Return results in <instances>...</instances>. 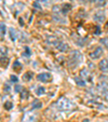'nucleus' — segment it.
I'll return each mask as SVG.
<instances>
[{"instance_id": "1", "label": "nucleus", "mask_w": 108, "mask_h": 122, "mask_svg": "<svg viewBox=\"0 0 108 122\" xmlns=\"http://www.w3.org/2000/svg\"><path fill=\"white\" fill-rule=\"evenodd\" d=\"M83 61V55L79 52V51L75 50L72 51L69 55V58H68V65L70 68H75L77 67L81 62Z\"/></svg>"}, {"instance_id": "2", "label": "nucleus", "mask_w": 108, "mask_h": 122, "mask_svg": "<svg viewBox=\"0 0 108 122\" xmlns=\"http://www.w3.org/2000/svg\"><path fill=\"white\" fill-rule=\"evenodd\" d=\"M57 108L61 109V110H71V109L75 108V104L71 101H69L68 98H65V97H62L60 101L57 102Z\"/></svg>"}, {"instance_id": "3", "label": "nucleus", "mask_w": 108, "mask_h": 122, "mask_svg": "<svg viewBox=\"0 0 108 122\" xmlns=\"http://www.w3.org/2000/svg\"><path fill=\"white\" fill-rule=\"evenodd\" d=\"M37 79L38 81H40V82H50L51 80H52V76H51V74H49V72H42V74H39L37 76Z\"/></svg>"}, {"instance_id": "4", "label": "nucleus", "mask_w": 108, "mask_h": 122, "mask_svg": "<svg viewBox=\"0 0 108 122\" xmlns=\"http://www.w3.org/2000/svg\"><path fill=\"white\" fill-rule=\"evenodd\" d=\"M102 54H103V49H102L101 46H97L93 52H91V53L89 54V56L92 58V60H97V58H99V56H102Z\"/></svg>"}, {"instance_id": "5", "label": "nucleus", "mask_w": 108, "mask_h": 122, "mask_svg": "<svg viewBox=\"0 0 108 122\" xmlns=\"http://www.w3.org/2000/svg\"><path fill=\"white\" fill-rule=\"evenodd\" d=\"M94 20L96 22H99V23H103L105 21V13L103 11H98L94 14Z\"/></svg>"}, {"instance_id": "6", "label": "nucleus", "mask_w": 108, "mask_h": 122, "mask_svg": "<svg viewBox=\"0 0 108 122\" xmlns=\"http://www.w3.org/2000/svg\"><path fill=\"white\" fill-rule=\"evenodd\" d=\"M99 69L103 72H108V60H102L99 62Z\"/></svg>"}, {"instance_id": "7", "label": "nucleus", "mask_w": 108, "mask_h": 122, "mask_svg": "<svg viewBox=\"0 0 108 122\" xmlns=\"http://www.w3.org/2000/svg\"><path fill=\"white\" fill-rule=\"evenodd\" d=\"M80 76H81V78H82L83 80H84V79H87V80H89V81L92 80V78H91V76H90V71L87 70V68H83L82 70H81Z\"/></svg>"}, {"instance_id": "8", "label": "nucleus", "mask_w": 108, "mask_h": 122, "mask_svg": "<svg viewBox=\"0 0 108 122\" xmlns=\"http://www.w3.org/2000/svg\"><path fill=\"white\" fill-rule=\"evenodd\" d=\"M36 121V115L32 112H27L24 117V122H35Z\"/></svg>"}, {"instance_id": "9", "label": "nucleus", "mask_w": 108, "mask_h": 122, "mask_svg": "<svg viewBox=\"0 0 108 122\" xmlns=\"http://www.w3.org/2000/svg\"><path fill=\"white\" fill-rule=\"evenodd\" d=\"M56 49H57L58 51H61V52H66V51L68 50V44H67L66 42L60 41V43L56 46Z\"/></svg>"}, {"instance_id": "10", "label": "nucleus", "mask_w": 108, "mask_h": 122, "mask_svg": "<svg viewBox=\"0 0 108 122\" xmlns=\"http://www.w3.org/2000/svg\"><path fill=\"white\" fill-rule=\"evenodd\" d=\"M48 43L49 44H53V46H56L58 43H60V40H58L56 37H49L48 38Z\"/></svg>"}, {"instance_id": "11", "label": "nucleus", "mask_w": 108, "mask_h": 122, "mask_svg": "<svg viewBox=\"0 0 108 122\" xmlns=\"http://www.w3.org/2000/svg\"><path fill=\"white\" fill-rule=\"evenodd\" d=\"M5 25L3 23H0V40H2L5 38Z\"/></svg>"}, {"instance_id": "12", "label": "nucleus", "mask_w": 108, "mask_h": 122, "mask_svg": "<svg viewBox=\"0 0 108 122\" xmlns=\"http://www.w3.org/2000/svg\"><path fill=\"white\" fill-rule=\"evenodd\" d=\"M75 82L79 86H85V81L82 78H80V77H75Z\"/></svg>"}, {"instance_id": "13", "label": "nucleus", "mask_w": 108, "mask_h": 122, "mask_svg": "<svg viewBox=\"0 0 108 122\" xmlns=\"http://www.w3.org/2000/svg\"><path fill=\"white\" fill-rule=\"evenodd\" d=\"M32 108L35 109H38V108H41L42 107V103L40 101H38V99H35L34 102H32V105H31Z\"/></svg>"}, {"instance_id": "14", "label": "nucleus", "mask_w": 108, "mask_h": 122, "mask_svg": "<svg viewBox=\"0 0 108 122\" xmlns=\"http://www.w3.org/2000/svg\"><path fill=\"white\" fill-rule=\"evenodd\" d=\"M9 34H10V38H11V40L15 41V40H16V30L14 29V28H10V29H9Z\"/></svg>"}, {"instance_id": "15", "label": "nucleus", "mask_w": 108, "mask_h": 122, "mask_svg": "<svg viewBox=\"0 0 108 122\" xmlns=\"http://www.w3.org/2000/svg\"><path fill=\"white\" fill-rule=\"evenodd\" d=\"M13 69L16 70V71H19L20 69H22V64L19 62V61H15V62L13 63Z\"/></svg>"}, {"instance_id": "16", "label": "nucleus", "mask_w": 108, "mask_h": 122, "mask_svg": "<svg viewBox=\"0 0 108 122\" xmlns=\"http://www.w3.org/2000/svg\"><path fill=\"white\" fill-rule=\"evenodd\" d=\"M32 76H34V75H32V72L28 71V72H26V74L23 76V79L25 81H30L32 79Z\"/></svg>"}, {"instance_id": "17", "label": "nucleus", "mask_w": 108, "mask_h": 122, "mask_svg": "<svg viewBox=\"0 0 108 122\" xmlns=\"http://www.w3.org/2000/svg\"><path fill=\"white\" fill-rule=\"evenodd\" d=\"M44 92H46V89H44L43 86H39V88L36 90V93H37V95H43Z\"/></svg>"}, {"instance_id": "18", "label": "nucleus", "mask_w": 108, "mask_h": 122, "mask_svg": "<svg viewBox=\"0 0 108 122\" xmlns=\"http://www.w3.org/2000/svg\"><path fill=\"white\" fill-rule=\"evenodd\" d=\"M7 48H5V46H0V57H3V56H5V54H7Z\"/></svg>"}, {"instance_id": "19", "label": "nucleus", "mask_w": 108, "mask_h": 122, "mask_svg": "<svg viewBox=\"0 0 108 122\" xmlns=\"http://www.w3.org/2000/svg\"><path fill=\"white\" fill-rule=\"evenodd\" d=\"M8 63H9V60H8L7 57H0V64L2 65V66H7L8 65Z\"/></svg>"}, {"instance_id": "20", "label": "nucleus", "mask_w": 108, "mask_h": 122, "mask_svg": "<svg viewBox=\"0 0 108 122\" xmlns=\"http://www.w3.org/2000/svg\"><path fill=\"white\" fill-rule=\"evenodd\" d=\"M28 91H26V90H23V89H22V92H21V97L23 99H26L28 97Z\"/></svg>"}, {"instance_id": "21", "label": "nucleus", "mask_w": 108, "mask_h": 122, "mask_svg": "<svg viewBox=\"0 0 108 122\" xmlns=\"http://www.w3.org/2000/svg\"><path fill=\"white\" fill-rule=\"evenodd\" d=\"M12 107H13V104H12L11 102H7V103L5 104V108L7 109V110H10Z\"/></svg>"}, {"instance_id": "22", "label": "nucleus", "mask_w": 108, "mask_h": 122, "mask_svg": "<svg viewBox=\"0 0 108 122\" xmlns=\"http://www.w3.org/2000/svg\"><path fill=\"white\" fill-rule=\"evenodd\" d=\"M101 43H103L104 46H106L108 48V38H103V39H101Z\"/></svg>"}, {"instance_id": "23", "label": "nucleus", "mask_w": 108, "mask_h": 122, "mask_svg": "<svg viewBox=\"0 0 108 122\" xmlns=\"http://www.w3.org/2000/svg\"><path fill=\"white\" fill-rule=\"evenodd\" d=\"M101 34V27L99 26H96V28H95V32L94 35H99Z\"/></svg>"}, {"instance_id": "24", "label": "nucleus", "mask_w": 108, "mask_h": 122, "mask_svg": "<svg viewBox=\"0 0 108 122\" xmlns=\"http://www.w3.org/2000/svg\"><path fill=\"white\" fill-rule=\"evenodd\" d=\"M11 81H12V82H17V81H19V79H17V77H16V76H11Z\"/></svg>"}, {"instance_id": "25", "label": "nucleus", "mask_w": 108, "mask_h": 122, "mask_svg": "<svg viewBox=\"0 0 108 122\" xmlns=\"http://www.w3.org/2000/svg\"><path fill=\"white\" fill-rule=\"evenodd\" d=\"M25 55H30L31 54V52H30V50H29V48H25Z\"/></svg>"}, {"instance_id": "26", "label": "nucleus", "mask_w": 108, "mask_h": 122, "mask_svg": "<svg viewBox=\"0 0 108 122\" xmlns=\"http://www.w3.org/2000/svg\"><path fill=\"white\" fill-rule=\"evenodd\" d=\"M40 1H42V2H44V3H50L52 0H40Z\"/></svg>"}, {"instance_id": "27", "label": "nucleus", "mask_w": 108, "mask_h": 122, "mask_svg": "<svg viewBox=\"0 0 108 122\" xmlns=\"http://www.w3.org/2000/svg\"><path fill=\"white\" fill-rule=\"evenodd\" d=\"M20 90H21V88H20V85H16V86H15V91H17V92H19Z\"/></svg>"}]
</instances>
